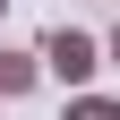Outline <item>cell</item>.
<instances>
[{"instance_id": "6da1fadb", "label": "cell", "mask_w": 120, "mask_h": 120, "mask_svg": "<svg viewBox=\"0 0 120 120\" xmlns=\"http://www.w3.org/2000/svg\"><path fill=\"white\" fill-rule=\"evenodd\" d=\"M34 60H43V77H60V86H86V77L103 69V43H94V34H77V26H52Z\"/></svg>"}, {"instance_id": "7a4b0ae2", "label": "cell", "mask_w": 120, "mask_h": 120, "mask_svg": "<svg viewBox=\"0 0 120 120\" xmlns=\"http://www.w3.org/2000/svg\"><path fill=\"white\" fill-rule=\"evenodd\" d=\"M34 77H43V60H34V52H9V43H0V103L34 94Z\"/></svg>"}, {"instance_id": "3957f363", "label": "cell", "mask_w": 120, "mask_h": 120, "mask_svg": "<svg viewBox=\"0 0 120 120\" xmlns=\"http://www.w3.org/2000/svg\"><path fill=\"white\" fill-rule=\"evenodd\" d=\"M60 120H120V103H112V94H69Z\"/></svg>"}, {"instance_id": "277c9868", "label": "cell", "mask_w": 120, "mask_h": 120, "mask_svg": "<svg viewBox=\"0 0 120 120\" xmlns=\"http://www.w3.org/2000/svg\"><path fill=\"white\" fill-rule=\"evenodd\" d=\"M103 69H120V26H112V43H103Z\"/></svg>"}, {"instance_id": "5b68a950", "label": "cell", "mask_w": 120, "mask_h": 120, "mask_svg": "<svg viewBox=\"0 0 120 120\" xmlns=\"http://www.w3.org/2000/svg\"><path fill=\"white\" fill-rule=\"evenodd\" d=\"M0 17H9V0H0Z\"/></svg>"}]
</instances>
